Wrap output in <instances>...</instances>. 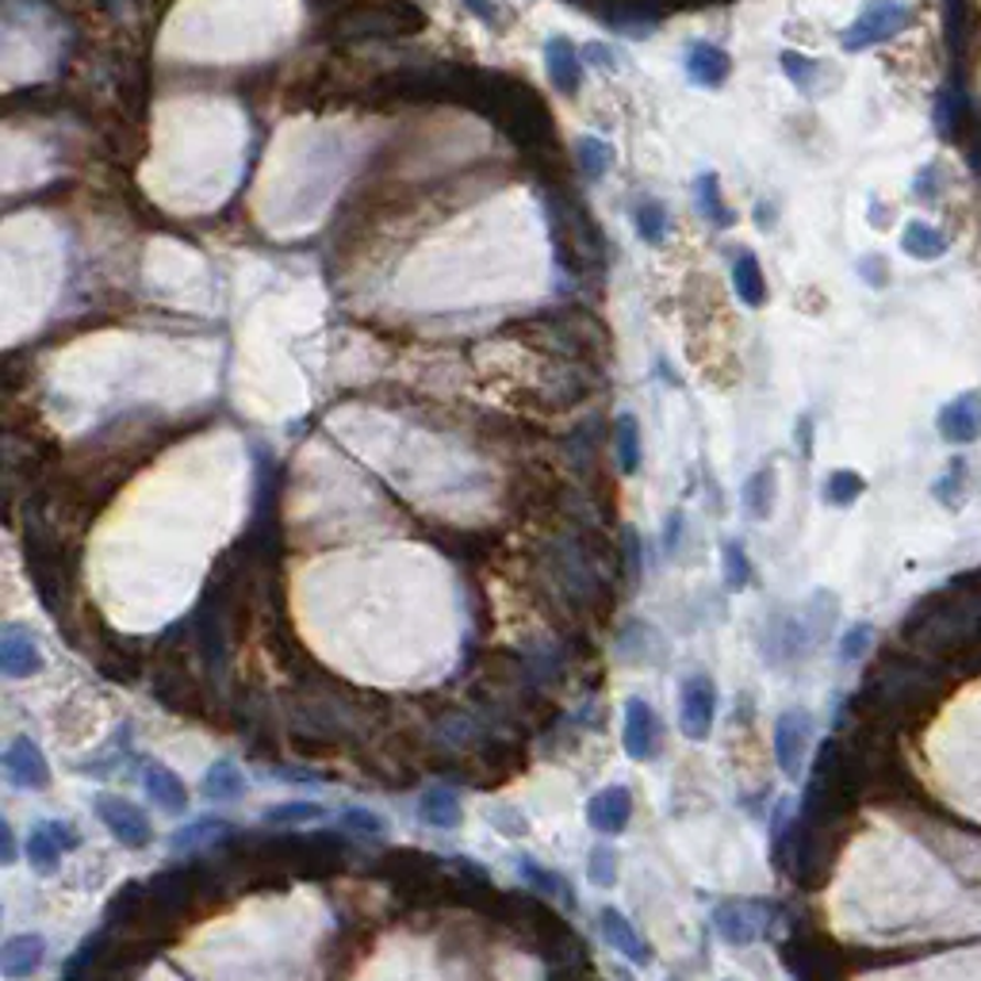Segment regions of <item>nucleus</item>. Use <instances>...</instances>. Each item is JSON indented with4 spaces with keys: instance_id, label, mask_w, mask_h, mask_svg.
Listing matches in <instances>:
<instances>
[{
    "instance_id": "nucleus-1",
    "label": "nucleus",
    "mask_w": 981,
    "mask_h": 981,
    "mask_svg": "<svg viewBox=\"0 0 981 981\" xmlns=\"http://www.w3.org/2000/svg\"><path fill=\"white\" fill-rule=\"evenodd\" d=\"M908 23H913V8H908L905 0H871V4H863V12L851 20V28L843 31L840 43L848 54H863L890 43V39H897Z\"/></svg>"
},
{
    "instance_id": "nucleus-2",
    "label": "nucleus",
    "mask_w": 981,
    "mask_h": 981,
    "mask_svg": "<svg viewBox=\"0 0 981 981\" xmlns=\"http://www.w3.org/2000/svg\"><path fill=\"white\" fill-rule=\"evenodd\" d=\"M718 718V687L710 675H687L679 690V729L687 740H705Z\"/></svg>"
},
{
    "instance_id": "nucleus-3",
    "label": "nucleus",
    "mask_w": 981,
    "mask_h": 981,
    "mask_svg": "<svg viewBox=\"0 0 981 981\" xmlns=\"http://www.w3.org/2000/svg\"><path fill=\"white\" fill-rule=\"evenodd\" d=\"M936 430L951 445H974L981 438V388H970L962 396H955L951 403L939 407Z\"/></svg>"
},
{
    "instance_id": "nucleus-4",
    "label": "nucleus",
    "mask_w": 981,
    "mask_h": 981,
    "mask_svg": "<svg viewBox=\"0 0 981 981\" xmlns=\"http://www.w3.org/2000/svg\"><path fill=\"white\" fill-rule=\"evenodd\" d=\"M96 817L104 820V828H108L123 848H147V843L154 840V828H150L147 813L127 798H96Z\"/></svg>"
},
{
    "instance_id": "nucleus-5",
    "label": "nucleus",
    "mask_w": 981,
    "mask_h": 981,
    "mask_svg": "<svg viewBox=\"0 0 981 981\" xmlns=\"http://www.w3.org/2000/svg\"><path fill=\"white\" fill-rule=\"evenodd\" d=\"M809 733H813V718L806 710H790L775 721V755L786 778H798L806 770Z\"/></svg>"
},
{
    "instance_id": "nucleus-6",
    "label": "nucleus",
    "mask_w": 981,
    "mask_h": 981,
    "mask_svg": "<svg viewBox=\"0 0 981 981\" xmlns=\"http://www.w3.org/2000/svg\"><path fill=\"white\" fill-rule=\"evenodd\" d=\"M77 843L82 840H77L74 824H66V820H43V824H35L28 836V863L35 866L39 874H54L58 871L62 851H74Z\"/></svg>"
},
{
    "instance_id": "nucleus-7",
    "label": "nucleus",
    "mask_w": 981,
    "mask_h": 981,
    "mask_svg": "<svg viewBox=\"0 0 981 981\" xmlns=\"http://www.w3.org/2000/svg\"><path fill=\"white\" fill-rule=\"evenodd\" d=\"M4 775H8V783L20 786V790H43V786H51V767H46V755L31 736H15L12 744H8Z\"/></svg>"
},
{
    "instance_id": "nucleus-8",
    "label": "nucleus",
    "mask_w": 981,
    "mask_h": 981,
    "mask_svg": "<svg viewBox=\"0 0 981 981\" xmlns=\"http://www.w3.org/2000/svg\"><path fill=\"white\" fill-rule=\"evenodd\" d=\"M659 736H664V729H659L653 705L645 698H629V705H625V752H629V759H656Z\"/></svg>"
},
{
    "instance_id": "nucleus-9",
    "label": "nucleus",
    "mask_w": 981,
    "mask_h": 981,
    "mask_svg": "<svg viewBox=\"0 0 981 981\" xmlns=\"http://www.w3.org/2000/svg\"><path fill=\"white\" fill-rule=\"evenodd\" d=\"M545 69H549V82L557 93L575 96L583 85V51L568 35H552L545 46Z\"/></svg>"
},
{
    "instance_id": "nucleus-10",
    "label": "nucleus",
    "mask_w": 981,
    "mask_h": 981,
    "mask_svg": "<svg viewBox=\"0 0 981 981\" xmlns=\"http://www.w3.org/2000/svg\"><path fill=\"white\" fill-rule=\"evenodd\" d=\"M713 924H718V936L733 947H747L759 939L763 931V908L747 905V901H729L713 913Z\"/></svg>"
},
{
    "instance_id": "nucleus-11",
    "label": "nucleus",
    "mask_w": 981,
    "mask_h": 981,
    "mask_svg": "<svg viewBox=\"0 0 981 981\" xmlns=\"http://www.w3.org/2000/svg\"><path fill=\"white\" fill-rule=\"evenodd\" d=\"M43 667V656H39V645L28 629L20 625H8L4 637H0V671L8 679H28Z\"/></svg>"
},
{
    "instance_id": "nucleus-12",
    "label": "nucleus",
    "mask_w": 981,
    "mask_h": 981,
    "mask_svg": "<svg viewBox=\"0 0 981 981\" xmlns=\"http://www.w3.org/2000/svg\"><path fill=\"white\" fill-rule=\"evenodd\" d=\"M687 77L690 85L698 88H721L729 82V74H733V58H729V51H721L718 43H694L687 51Z\"/></svg>"
},
{
    "instance_id": "nucleus-13",
    "label": "nucleus",
    "mask_w": 981,
    "mask_h": 981,
    "mask_svg": "<svg viewBox=\"0 0 981 981\" xmlns=\"http://www.w3.org/2000/svg\"><path fill=\"white\" fill-rule=\"evenodd\" d=\"M46 959V939L35 936V931H23V936H12L0 951V974L8 981H23L31 978Z\"/></svg>"
},
{
    "instance_id": "nucleus-14",
    "label": "nucleus",
    "mask_w": 981,
    "mask_h": 981,
    "mask_svg": "<svg viewBox=\"0 0 981 981\" xmlns=\"http://www.w3.org/2000/svg\"><path fill=\"white\" fill-rule=\"evenodd\" d=\"M633 817V798L625 786H606L602 794H594L591 806H586V820H591V828H599V832H622L625 824H629Z\"/></svg>"
},
{
    "instance_id": "nucleus-15",
    "label": "nucleus",
    "mask_w": 981,
    "mask_h": 981,
    "mask_svg": "<svg viewBox=\"0 0 981 981\" xmlns=\"http://www.w3.org/2000/svg\"><path fill=\"white\" fill-rule=\"evenodd\" d=\"M602 931H606L610 947L622 951L629 962H637V967H648V962H653V947L637 936V928H633L625 913H617V908H602Z\"/></svg>"
},
{
    "instance_id": "nucleus-16",
    "label": "nucleus",
    "mask_w": 981,
    "mask_h": 981,
    "mask_svg": "<svg viewBox=\"0 0 981 981\" xmlns=\"http://www.w3.org/2000/svg\"><path fill=\"white\" fill-rule=\"evenodd\" d=\"M901 249H905L913 261H939V257H947L951 242H947V235L936 227V223L913 219V223H905V230H901Z\"/></svg>"
},
{
    "instance_id": "nucleus-17",
    "label": "nucleus",
    "mask_w": 981,
    "mask_h": 981,
    "mask_svg": "<svg viewBox=\"0 0 981 981\" xmlns=\"http://www.w3.org/2000/svg\"><path fill=\"white\" fill-rule=\"evenodd\" d=\"M142 783H147V794H150V798H154V806L162 809V813L176 817V813H184V809H188V790H184L181 778H176L169 767H162V763L147 767Z\"/></svg>"
},
{
    "instance_id": "nucleus-18",
    "label": "nucleus",
    "mask_w": 981,
    "mask_h": 981,
    "mask_svg": "<svg viewBox=\"0 0 981 981\" xmlns=\"http://www.w3.org/2000/svg\"><path fill=\"white\" fill-rule=\"evenodd\" d=\"M775 487H778V472L770 468H755L752 476L744 479V490H740V503H744L747 518L767 521L770 510H775Z\"/></svg>"
},
{
    "instance_id": "nucleus-19",
    "label": "nucleus",
    "mask_w": 981,
    "mask_h": 981,
    "mask_svg": "<svg viewBox=\"0 0 981 981\" xmlns=\"http://www.w3.org/2000/svg\"><path fill=\"white\" fill-rule=\"evenodd\" d=\"M733 292L744 308H763L767 303V277H763V265L755 254H740L733 265Z\"/></svg>"
},
{
    "instance_id": "nucleus-20",
    "label": "nucleus",
    "mask_w": 981,
    "mask_h": 981,
    "mask_svg": "<svg viewBox=\"0 0 981 981\" xmlns=\"http://www.w3.org/2000/svg\"><path fill=\"white\" fill-rule=\"evenodd\" d=\"M418 820L430 828H456L461 824V801L445 790H430L418 801Z\"/></svg>"
},
{
    "instance_id": "nucleus-21",
    "label": "nucleus",
    "mask_w": 981,
    "mask_h": 981,
    "mask_svg": "<svg viewBox=\"0 0 981 981\" xmlns=\"http://www.w3.org/2000/svg\"><path fill=\"white\" fill-rule=\"evenodd\" d=\"M242 790H246V775L235 767V763H227V759H219L204 775V794L212 801H230V798H238Z\"/></svg>"
},
{
    "instance_id": "nucleus-22",
    "label": "nucleus",
    "mask_w": 981,
    "mask_h": 981,
    "mask_svg": "<svg viewBox=\"0 0 981 981\" xmlns=\"http://www.w3.org/2000/svg\"><path fill=\"white\" fill-rule=\"evenodd\" d=\"M614 449H617V464H622L625 476L640 468V430H637V418L622 414L617 418V430H614Z\"/></svg>"
},
{
    "instance_id": "nucleus-23",
    "label": "nucleus",
    "mask_w": 981,
    "mask_h": 981,
    "mask_svg": "<svg viewBox=\"0 0 981 981\" xmlns=\"http://www.w3.org/2000/svg\"><path fill=\"white\" fill-rule=\"evenodd\" d=\"M778 58H783L786 82L798 88V93H813L820 74H824V66H820L817 58H809V54H801V51H783Z\"/></svg>"
},
{
    "instance_id": "nucleus-24",
    "label": "nucleus",
    "mask_w": 981,
    "mask_h": 981,
    "mask_svg": "<svg viewBox=\"0 0 981 981\" xmlns=\"http://www.w3.org/2000/svg\"><path fill=\"white\" fill-rule=\"evenodd\" d=\"M610 162H614V147H610L606 139H599V134H583V139H579V165H583L586 181H602Z\"/></svg>"
},
{
    "instance_id": "nucleus-25",
    "label": "nucleus",
    "mask_w": 981,
    "mask_h": 981,
    "mask_svg": "<svg viewBox=\"0 0 981 981\" xmlns=\"http://www.w3.org/2000/svg\"><path fill=\"white\" fill-rule=\"evenodd\" d=\"M866 490V479L859 476V472H851V468H840V472H832V476L824 479V503L828 506H851V503H859V495H863Z\"/></svg>"
},
{
    "instance_id": "nucleus-26",
    "label": "nucleus",
    "mask_w": 981,
    "mask_h": 981,
    "mask_svg": "<svg viewBox=\"0 0 981 981\" xmlns=\"http://www.w3.org/2000/svg\"><path fill=\"white\" fill-rule=\"evenodd\" d=\"M633 223H637V235L645 238L648 246H659L667 238V212L664 204H656V200H645V204H637V212H633Z\"/></svg>"
},
{
    "instance_id": "nucleus-27",
    "label": "nucleus",
    "mask_w": 981,
    "mask_h": 981,
    "mask_svg": "<svg viewBox=\"0 0 981 981\" xmlns=\"http://www.w3.org/2000/svg\"><path fill=\"white\" fill-rule=\"evenodd\" d=\"M698 204H702V212L710 215L713 227H729V223H733V212H729L725 200H721L718 173H702V176H698Z\"/></svg>"
},
{
    "instance_id": "nucleus-28",
    "label": "nucleus",
    "mask_w": 981,
    "mask_h": 981,
    "mask_svg": "<svg viewBox=\"0 0 981 981\" xmlns=\"http://www.w3.org/2000/svg\"><path fill=\"white\" fill-rule=\"evenodd\" d=\"M518 871H521V878H526L529 886L541 890V894H549V897L564 901V905H572V894H568V882L560 878V874H552V871H545V866H537L533 859H521Z\"/></svg>"
},
{
    "instance_id": "nucleus-29",
    "label": "nucleus",
    "mask_w": 981,
    "mask_h": 981,
    "mask_svg": "<svg viewBox=\"0 0 981 981\" xmlns=\"http://www.w3.org/2000/svg\"><path fill=\"white\" fill-rule=\"evenodd\" d=\"M586 878L594 882V886L610 890L617 882V855L614 848H594L591 859H586Z\"/></svg>"
},
{
    "instance_id": "nucleus-30",
    "label": "nucleus",
    "mask_w": 981,
    "mask_h": 981,
    "mask_svg": "<svg viewBox=\"0 0 981 981\" xmlns=\"http://www.w3.org/2000/svg\"><path fill=\"white\" fill-rule=\"evenodd\" d=\"M962 479H967V456H955L951 468H947L944 479H936V498L944 506H959L962 503Z\"/></svg>"
},
{
    "instance_id": "nucleus-31",
    "label": "nucleus",
    "mask_w": 981,
    "mask_h": 981,
    "mask_svg": "<svg viewBox=\"0 0 981 981\" xmlns=\"http://www.w3.org/2000/svg\"><path fill=\"white\" fill-rule=\"evenodd\" d=\"M747 579H752V564H747V552L740 541H729L725 545V583L733 586V591H744Z\"/></svg>"
},
{
    "instance_id": "nucleus-32",
    "label": "nucleus",
    "mask_w": 981,
    "mask_h": 981,
    "mask_svg": "<svg viewBox=\"0 0 981 981\" xmlns=\"http://www.w3.org/2000/svg\"><path fill=\"white\" fill-rule=\"evenodd\" d=\"M227 820H196L192 828H184V832L173 836V851H184V848H196L200 840H215V836L227 832Z\"/></svg>"
},
{
    "instance_id": "nucleus-33",
    "label": "nucleus",
    "mask_w": 981,
    "mask_h": 981,
    "mask_svg": "<svg viewBox=\"0 0 981 981\" xmlns=\"http://www.w3.org/2000/svg\"><path fill=\"white\" fill-rule=\"evenodd\" d=\"M323 817V806L315 801H292V806H272L265 813V824H295V820H319Z\"/></svg>"
},
{
    "instance_id": "nucleus-34",
    "label": "nucleus",
    "mask_w": 981,
    "mask_h": 981,
    "mask_svg": "<svg viewBox=\"0 0 981 981\" xmlns=\"http://www.w3.org/2000/svg\"><path fill=\"white\" fill-rule=\"evenodd\" d=\"M871 637H874V629L871 625H851L848 629V637H843V645H840V659L843 664H855L859 656L866 653V648H871Z\"/></svg>"
},
{
    "instance_id": "nucleus-35",
    "label": "nucleus",
    "mask_w": 981,
    "mask_h": 981,
    "mask_svg": "<svg viewBox=\"0 0 981 981\" xmlns=\"http://www.w3.org/2000/svg\"><path fill=\"white\" fill-rule=\"evenodd\" d=\"M859 277H863L871 288H886V284H890V265H886V257H878V254L859 257Z\"/></svg>"
},
{
    "instance_id": "nucleus-36",
    "label": "nucleus",
    "mask_w": 981,
    "mask_h": 981,
    "mask_svg": "<svg viewBox=\"0 0 981 981\" xmlns=\"http://www.w3.org/2000/svg\"><path fill=\"white\" fill-rule=\"evenodd\" d=\"M342 828H353V832H365V836H380L384 832V820L368 809H349L342 813Z\"/></svg>"
},
{
    "instance_id": "nucleus-37",
    "label": "nucleus",
    "mask_w": 981,
    "mask_h": 981,
    "mask_svg": "<svg viewBox=\"0 0 981 981\" xmlns=\"http://www.w3.org/2000/svg\"><path fill=\"white\" fill-rule=\"evenodd\" d=\"M939 169L936 165H924L920 173H916V181H913V196L920 200V204H936V196H939Z\"/></svg>"
},
{
    "instance_id": "nucleus-38",
    "label": "nucleus",
    "mask_w": 981,
    "mask_h": 981,
    "mask_svg": "<svg viewBox=\"0 0 981 981\" xmlns=\"http://www.w3.org/2000/svg\"><path fill=\"white\" fill-rule=\"evenodd\" d=\"M679 537H682V514H671V518H667L664 549H667V552H675V545H679Z\"/></svg>"
},
{
    "instance_id": "nucleus-39",
    "label": "nucleus",
    "mask_w": 981,
    "mask_h": 981,
    "mask_svg": "<svg viewBox=\"0 0 981 981\" xmlns=\"http://www.w3.org/2000/svg\"><path fill=\"white\" fill-rule=\"evenodd\" d=\"M464 4H468V12H476L479 20L484 23H498V15H495V8L487 4V0H464Z\"/></svg>"
},
{
    "instance_id": "nucleus-40",
    "label": "nucleus",
    "mask_w": 981,
    "mask_h": 981,
    "mask_svg": "<svg viewBox=\"0 0 981 981\" xmlns=\"http://www.w3.org/2000/svg\"><path fill=\"white\" fill-rule=\"evenodd\" d=\"M0 836H4V863H12L15 859V843H12V828L0 824Z\"/></svg>"
},
{
    "instance_id": "nucleus-41",
    "label": "nucleus",
    "mask_w": 981,
    "mask_h": 981,
    "mask_svg": "<svg viewBox=\"0 0 981 981\" xmlns=\"http://www.w3.org/2000/svg\"><path fill=\"white\" fill-rule=\"evenodd\" d=\"M755 223H759L763 230H767V227H775V219H770V207H763V204L755 207Z\"/></svg>"
}]
</instances>
